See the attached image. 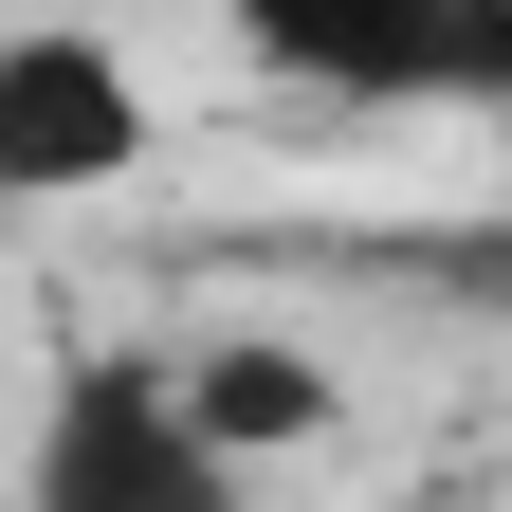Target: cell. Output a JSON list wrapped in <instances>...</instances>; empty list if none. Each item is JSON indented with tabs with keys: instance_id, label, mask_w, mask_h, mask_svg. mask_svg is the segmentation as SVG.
Masks as SVG:
<instances>
[{
	"instance_id": "5b68a950",
	"label": "cell",
	"mask_w": 512,
	"mask_h": 512,
	"mask_svg": "<svg viewBox=\"0 0 512 512\" xmlns=\"http://www.w3.org/2000/svg\"><path fill=\"white\" fill-rule=\"evenodd\" d=\"M220 512H256V494H220Z\"/></svg>"
},
{
	"instance_id": "3957f363",
	"label": "cell",
	"mask_w": 512,
	"mask_h": 512,
	"mask_svg": "<svg viewBox=\"0 0 512 512\" xmlns=\"http://www.w3.org/2000/svg\"><path fill=\"white\" fill-rule=\"evenodd\" d=\"M128 165H147V74H128L110 37H74V19L0 37V183H19V202H92Z\"/></svg>"
},
{
	"instance_id": "7a4b0ae2",
	"label": "cell",
	"mask_w": 512,
	"mask_h": 512,
	"mask_svg": "<svg viewBox=\"0 0 512 512\" xmlns=\"http://www.w3.org/2000/svg\"><path fill=\"white\" fill-rule=\"evenodd\" d=\"M220 494H238V458H220V421H202V384L147 366V348H110V366L55 384L19 512H220Z\"/></svg>"
},
{
	"instance_id": "6da1fadb",
	"label": "cell",
	"mask_w": 512,
	"mask_h": 512,
	"mask_svg": "<svg viewBox=\"0 0 512 512\" xmlns=\"http://www.w3.org/2000/svg\"><path fill=\"white\" fill-rule=\"evenodd\" d=\"M238 55L330 110H512V0H238Z\"/></svg>"
},
{
	"instance_id": "277c9868",
	"label": "cell",
	"mask_w": 512,
	"mask_h": 512,
	"mask_svg": "<svg viewBox=\"0 0 512 512\" xmlns=\"http://www.w3.org/2000/svg\"><path fill=\"white\" fill-rule=\"evenodd\" d=\"M183 384H202L220 458H293V439H330V366H311V348H202Z\"/></svg>"
}]
</instances>
